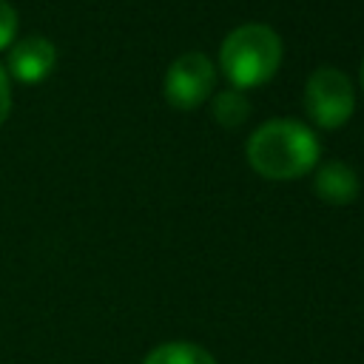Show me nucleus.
I'll return each instance as SVG.
<instances>
[{
  "label": "nucleus",
  "instance_id": "5",
  "mask_svg": "<svg viewBox=\"0 0 364 364\" xmlns=\"http://www.w3.org/2000/svg\"><path fill=\"white\" fill-rule=\"evenodd\" d=\"M54 63H57V48L48 37L40 34L17 40L9 51V71L20 82H40L43 77L51 74Z\"/></svg>",
  "mask_w": 364,
  "mask_h": 364
},
{
  "label": "nucleus",
  "instance_id": "6",
  "mask_svg": "<svg viewBox=\"0 0 364 364\" xmlns=\"http://www.w3.org/2000/svg\"><path fill=\"white\" fill-rule=\"evenodd\" d=\"M313 191L327 205H347L358 196V176L347 162H324L316 171Z\"/></svg>",
  "mask_w": 364,
  "mask_h": 364
},
{
  "label": "nucleus",
  "instance_id": "8",
  "mask_svg": "<svg viewBox=\"0 0 364 364\" xmlns=\"http://www.w3.org/2000/svg\"><path fill=\"white\" fill-rule=\"evenodd\" d=\"M247 114H250V100L245 97V91L230 85V88H225L213 97V117H216L219 125L236 128L247 119Z\"/></svg>",
  "mask_w": 364,
  "mask_h": 364
},
{
  "label": "nucleus",
  "instance_id": "11",
  "mask_svg": "<svg viewBox=\"0 0 364 364\" xmlns=\"http://www.w3.org/2000/svg\"><path fill=\"white\" fill-rule=\"evenodd\" d=\"M361 82H364V63H361Z\"/></svg>",
  "mask_w": 364,
  "mask_h": 364
},
{
  "label": "nucleus",
  "instance_id": "7",
  "mask_svg": "<svg viewBox=\"0 0 364 364\" xmlns=\"http://www.w3.org/2000/svg\"><path fill=\"white\" fill-rule=\"evenodd\" d=\"M142 364H216V358L193 341H165L154 347Z\"/></svg>",
  "mask_w": 364,
  "mask_h": 364
},
{
  "label": "nucleus",
  "instance_id": "2",
  "mask_svg": "<svg viewBox=\"0 0 364 364\" xmlns=\"http://www.w3.org/2000/svg\"><path fill=\"white\" fill-rule=\"evenodd\" d=\"M282 63V40L264 23L236 26L219 48V68L233 88H256L267 82Z\"/></svg>",
  "mask_w": 364,
  "mask_h": 364
},
{
  "label": "nucleus",
  "instance_id": "4",
  "mask_svg": "<svg viewBox=\"0 0 364 364\" xmlns=\"http://www.w3.org/2000/svg\"><path fill=\"white\" fill-rule=\"evenodd\" d=\"M213 85H216V68L199 51H188L176 57L165 71V97L173 108L182 111L202 105L210 97Z\"/></svg>",
  "mask_w": 364,
  "mask_h": 364
},
{
  "label": "nucleus",
  "instance_id": "10",
  "mask_svg": "<svg viewBox=\"0 0 364 364\" xmlns=\"http://www.w3.org/2000/svg\"><path fill=\"white\" fill-rule=\"evenodd\" d=\"M9 111H11V88H9L6 68H0V122L9 117Z\"/></svg>",
  "mask_w": 364,
  "mask_h": 364
},
{
  "label": "nucleus",
  "instance_id": "1",
  "mask_svg": "<svg viewBox=\"0 0 364 364\" xmlns=\"http://www.w3.org/2000/svg\"><path fill=\"white\" fill-rule=\"evenodd\" d=\"M245 154L250 168L264 179H296L318 165L321 145L296 119H267L250 134Z\"/></svg>",
  "mask_w": 364,
  "mask_h": 364
},
{
  "label": "nucleus",
  "instance_id": "3",
  "mask_svg": "<svg viewBox=\"0 0 364 364\" xmlns=\"http://www.w3.org/2000/svg\"><path fill=\"white\" fill-rule=\"evenodd\" d=\"M304 108L310 119L321 128H338L350 119L355 108V91L344 71L333 65H321L307 77L304 85Z\"/></svg>",
  "mask_w": 364,
  "mask_h": 364
},
{
  "label": "nucleus",
  "instance_id": "9",
  "mask_svg": "<svg viewBox=\"0 0 364 364\" xmlns=\"http://www.w3.org/2000/svg\"><path fill=\"white\" fill-rule=\"evenodd\" d=\"M14 31H17V11L11 3L0 0V48H6L14 40Z\"/></svg>",
  "mask_w": 364,
  "mask_h": 364
}]
</instances>
